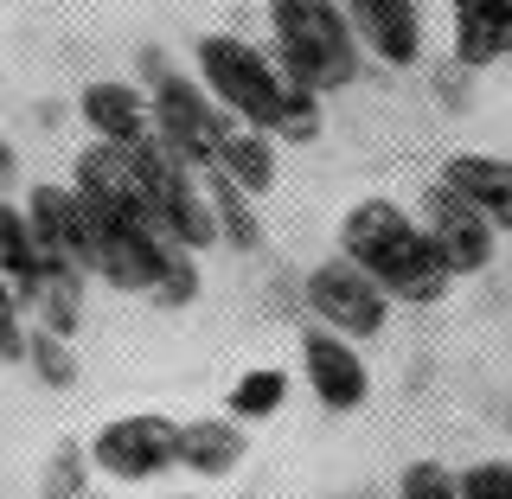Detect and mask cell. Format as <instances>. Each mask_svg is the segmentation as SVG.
I'll list each match as a JSON object with an SVG mask.
<instances>
[{
    "mask_svg": "<svg viewBox=\"0 0 512 499\" xmlns=\"http://www.w3.org/2000/svg\"><path fill=\"white\" fill-rule=\"evenodd\" d=\"M26 352H32V365H39V378H52V384H71V352H64V333H32L26 340Z\"/></svg>",
    "mask_w": 512,
    "mask_h": 499,
    "instance_id": "cell-20",
    "label": "cell"
},
{
    "mask_svg": "<svg viewBox=\"0 0 512 499\" xmlns=\"http://www.w3.org/2000/svg\"><path fill=\"white\" fill-rule=\"evenodd\" d=\"M288 397V378L282 372H244L231 384V416L237 423H263V416H276Z\"/></svg>",
    "mask_w": 512,
    "mask_h": 499,
    "instance_id": "cell-17",
    "label": "cell"
},
{
    "mask_svg": "<svg viewBox=\"0 0 512 499\" xmlns=\"http://www.w3.org/2000/svg\"><path fill=\"white\" fill-rule=\"evenodd\" d=\"M199 77L218 96L224 116L269 128L276 141H314L320 135V103L276 52H256L250 39L231 32H205L199 39Z\"/></svg>",
    "mask_w": 512,
    "mask_h": 499,
    "instance_id": "cell-1",
    "label": "cell"
},
{
    "mask_svg": "<svg viewBox=\"0 0 512 499\" xmlns=\"http://www.w3.org/2000/svg\"><path fill=\"white\" fill-rule=\"evenodd\" d=\"M212 167H218L237 192L263 199V192L276 186V135H269V128L237 122V116H224V128H218V160H212Z\"/></svg>",
    "mask_w": 512,
    "mask_h": 499,
    "instance_id": "cell-12",
    "label": "cell"
},
{
    "mask_svg": "<svg viewBox=\"0 0 512 499\" xmlns=\"http://www.w3.org/2000/svg\"><path fill=\"white\" fill-rule=\"evenodd\" d=\"M461 499H512V461H474V468H461Z\"/></svg>",
    "mask_w": 512,
    "mask_h": 499,
    "instance_id": "cell-19",
    "label": "cell"
},
{
    "mask_svg": "<svg viewBox=\"0 0 512 499\" xmlns=\"http://www.w3.org/2000/svg\"><path fill=\"white\" fill-rule=\"evenodd\" d=\"M301 365H308V391L327 410H340V416L359 410L365 397H372V372H365L359 346L340 340V333H327V327L301 333Z\"/></svg>",
    "mask_w": 512,
    "mask_h": 499,
    "instance_id": "cell-9",
    "label": "cell"
},
{
    "mask_svg": "<svg viewBox=\"0 0 512 499\" xmlns=\"http://www.w3.org/2000/svg\"><path fill=\"white\" fill-rule=\"evenodd\" d=\"M20 308L26 301L0 282V359H26V327H20Z\"/></svg>",
    "mask_w": 512,
    "mask_h": 499,
    "instance_id": "cell-21",
    "label": "cell"
},
{
    "mask_svg": "<svg viewBox=\"0 0 512 499\" xmlns=\"http://www.w3.org/2000/svg\"><path fill=\"white\" fill-rule=\"evenodd\" d=\"M416 224H423V237L436 244V256L448 263V276H480V269L493 263V224H487V212H480L468 192H455L448 180H436L423 192Z\"/></svg>",
    "mask_w": 512,
    "mask_h": 499,
    "instance_id": "cell-5",
    "label": "cell"
},
{
    "mask_svg": "<svg viewBox=\"0 0 512 499\" xmlns=\"http://www.w3.org/2000/svg\"><path fill=\"white\" fill-rule=\"evenodd\" d=\"M442 180L455 192H468L480 212H487L493 231H512V160H500V154H455L442 167Z\"/></svg>",
    "mask_w": 512,
    "mask_h": 499,
    "instance_id": "cell-13",
    "label": "cell"
},
{
    "mask_svg": "<svg viewBox=\"0 0 512 499\" xmlns=\"http://www.w3.org/2000/svg\"><path fill=\"white\" fill-rule=\"evenodd\" d=\"M84 122L109 148H148L154 141V103L135 84H90L84 90Z\"/></svg>",
    "mask_w": 512,
    "mask_h": 499,
    "instance_id": "cell-11",
    "label": "cell"
},
{
    "mask_svg": "<svg viewBox=\"0 0 512 499\" xmlns=\"http://www.w3.org/2000/svg\"><path fill=\"white\" fill-rule=\"evenodd\" d=\"M237 461H244V436H237V423H218V416H205V423H180V468H192V474H231Z\"/></svg>",
    "mask_w": 512,
    "mask_h": 499,
    "instance_id": "cell-16",
    "label": "cell"
},
{
    "mask_svg": "<svg viewBox=\"0 0 512 499\" xmlns=\"http://www.w3.org/2000/svg\"><path fill=\"white\" fill-rule=\"evenodd\" d=\"M340 256L372 276L391 301H404V308H436L448 295V263L436 256V244L423 237V224H416L397 199H359L352 212L340 218Z\"/></svg>",
    "mask_w": 512,
    "mask_h": 499,
    "instance_id": "cell-2",
    "label": "cell"
},
{
    "mask_svg": "<svg viewBox=\"0 0 512 499\" xmlns=\"http://www.w3.org/2000/svg\"><path fill=\"white\" fill-rule=\"evenodd\" d=\"M365 52L384 64H416L423 58V0H340Z\"/></svg>",
    "mask_w": 512,
    "mask_h": 499,
    "instance_id": "cell-10",
    "label": "cell"
},
{
    "mask_svg": "<svg viewBox=\"0 0 512 499\" xmlns=\"http://www.w3.org/2000/svg\"><path fill=\"white\" fill-rule=\"evenodd\" d=\"M448 20H455V58L461 64H493L506 58V32H500V0H448Z\"/></svg>",
    "mask_w": 512,
    "mask_h": 499,
    "instance_id": "cell-15",
    "label": "cell"
},
{
    "mask_svg": "<svg viewBox=\"0 0 512 499\" xmlns=\"http://www.w3.org/2000/svg\"><path fill=\"white\" fill-rule=\"evenodd\" d=\"M26 224H32V244H39L45 263H64L77 276H90L96 263V224H90V205L77 186H32L26 192Z\"/></svg>",
    "mask_w": 512,
    "mask_h": 499,
    "instance_id": "cell-8",
    "label": "cell"
},
{
    "mask_svg": "<svg viewBox=\"0 0 512 499\" xmlns=\"http://www.w3.org/2000/svg\"><path fill=\"white\" fill-rule=\"evenodd\" d=\"M39 269H45V256H39V244H32L26 205H7V192H0V282H7L20 301H32Z\"/></svg>",
    "mask_w": 512,
    "mask_h": 499,
    "instance_id": "cell-14",
    "label": "cell"
},
{
    "mask_svg": "<svg viewBox=\"0 0 512 499\" xmlns=\"http://www.w3.org/2000/svg\"><path fill=\"white\" fill-rule=\"evenodd\" d=\"M13 173H20V160H13V148H7V141H0V192L13 186Z\"/></svg>",
    "mask_w": 512,
    "mask_h": 499,
    "instance_id": "cell-23",
    "label": "cell"
},
{
    "mask_svg": "<svg viewBox=\"0 0 512 499\" xmlns=\"http://www.w3.org/2000/svg\"><path fill=\"white\" fill-rule=\"evenodd\" d=\"M77 474H84V461H77V448H64V455H58V474L45 480L52 499H77Z\"/></svg>",
    "mask_w": 512,
    "mask_h": 499,
    "instance_id": "cell-22",
    "label": "cell"
},
{
    "mask_svg": "<svg viewBox=\"0 0 512 499\" xmlns=\"http://www.w3.org/2000/svg\"><path fill=\"white\" fill-rule=\"evenodd\" d=\"M90 468H103L109 480H154L167 468H180V423L167 416H116L96 429L90 442Z\"/></svg>",
    "mask_w": 512,
    "mask_h": 499,
    "instance_id": "cell-6",
    "label": "cell"
},
{
    "mask_svg": "<svg viewBox=\"0 0 512 499\" xmlns=\"http://www.w3.org/2000/svg\"><path fill=\"white\" fill-rule=\"evenodd\" d=\"M269 32H276V58L314 96L346 90L359 77V32L340 0H269Z\"/></svg>",
    "mask_w": 512,
    "mask_h": 499,
    "instance_id": "cell-3",
    "label": "cell"
},
{
    "mask_svg": "<svg viewBox=\"0 0 512 499\" xmlns=\"http://www.w3.org/2000/svg\"><path fill=\"white\" fill-rule=\"evenodd\" d=\"M500 32H506V52H512V0H500Z\"/></svg>",
    "mask_w": 512,
    "mask_h": 499,
    "instance_id": "cell-24",
    "label": "cell"
},
{
    "mask_svg": "<svg viewBox=\"0 0 512 499\" xmlns=\"http://www.w3.org/2000/svg\"><path fill=\"white\" fill-rule=\"evenodd\" d=\"M308 314L320 320L327 333H340V340H378L384 320H391V295L365 276L352 256H327V263L308 276Z\"/></svg>",
    "mask_w": 512,
    "mask_h": 499,
    "instance_id": "cell-4",
    "label": "cell"
},
{
    "mask_svg": "<svg viewBox=\"0 0 512 499\" xmlns=\"http://www.w3.org/2000/svg\"><path fill=\"white\" fill-rule=\"evenodd\" d=\"M397 499H461V474H448L442 461H416L397 480Z\"/></svg>",
    "mask_w": 512,
    "mask_h": 499,
    "instance_id": "cell-18",
    "label": "cell"
},
{
    "mask_svg": "<svg viewBox=\"0 0 512 499\" xmlns=\"http://www.w3.org/2000/svg\"><path fill=\"white\" fill-rule=\"evenodd\" d=\"M218 128H224V109L205 103V90L192 77L154 71V141H167L186 167L205 173L218 160Z\"/></svg>",
    "mask_w": 512,
    "mask_h": 499,
    "instance_id": "cell-7",
    "label": "cell"
}]
</instances>
